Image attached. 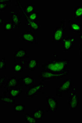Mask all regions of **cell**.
I'll return each instance as SVG.
<instances>
[{"instance_id":"1","label":"cell","mask_w":82,"mask_h":123,"mask_svg":"<svg viewBox=\"0 0 82 123\" xmlns=\"http://www.w3.org/2000/svg\"><path fill=\"white\" fill-rule=\"evenodd\" d=\"M69 64V60L68 59H53L42 65V68L51 73H60L67 70Z\"/></svg>"},{"instance_id":"2","label":"cell","mask_w":82,"mask_h":123,"mask_svg":"<svg viewBox=\"0 0 82 123\" xmlns=\"http://www.w3.org/2000/svg\"><path fill=\"white\" fill-rule=\"evenodd\" d=\"M69 74V70L67 69L62 72L58 73H51L50 72L42 70L40 71L39 77L42 81L44 82L45 80H50L53 79H61L68 76Z\"/></svg>"},{"instance_id":"3","label":"cell","mask_w":82,"mask_h":123,"mask_svg":"<svg viewBox=\"0 0 82 123\" xmlns=\"http://www.w3.org/2000/svg\"><path fill=\"white\" fill-rule=\"evenodd\" d=\"M65 20H62L60 25L53 31L52 42L54 43L62 42L64 38V33L66 28L65 27Z\"/></svg>"},{"instance_id":"4","label":"cell","mask_w":82,"mask_h":123,"mask_svg":"<svg viewBox=\"0 0 82 123\" xmlns=\"http://www.w3.org/2000/svg\"><path fill=\"white\" fill-rule=\"evenodd\" d=\"M17 6L24 15V18L27 23V26L28 27L31 31H39L40 28V24L37 22V21H32L28 18L27 16V14L24 12L23 4L20 0H17Z\"/></svg>"},{"instance_id":"5","label":"cell","mask_w":82,"mask_h":123,"mask_svg":"<svg viewBox=\"0 0 82 123\" xmlns=\"http://www.w3.org/2000/svg\"><path fill=\"white\" fill-rule=\"evenodd\" d=\"M73 85V80L71 78L66 79L62 82L56 91V95L62 98L63 96L71 90Z\"/></svg>"},{"instance_id":"6","label":"cell","mask_w":82,"mask_h":123,"mask_svg":"<svg viewBox=\"0 0 82 123\" xmlns=\"http://www.w3.org/2000/svg\"><path fill=\"white\" fill-rule=\"evenodd\" d=\"M46 86L42 83H40L37 85H33L27 89L26 97L27 98H32L39 93L43 89H45Z\"/></svg>"},{"instance_id":"7","label":"cell","mask_w":82,"mask_h":123,"mask_svg":"<svg viewBox=\"0 0 82 123\" xmlns=\"http://www.w3.org/2000/svg\"><path fill=\"white\" fill-rule=\"evenodd\" d=\"M69 108L72 110H75L79 108V97L74 88L73 91L70 93L69 99L68 102Z\"/></svg>"},{"instance_id":"8","label":"cell","mask_w":82,"mask_h":123,"mask_svg":"<svg viewBox=\"0 0 82 123\" xmlns=\"http://www.w3.org/2000/svg\"><path fill=\"white\" fill-rule=\"evenodd\" d=\"M76 38L75 36H68L64 37L62 42V49L66 52L69 51L73 49L74 44L76 42Z\"/></svg>"},{"instance_id":"9","label":"cell","mask_w":82,"mask_h":123,"mask_svg":"<svg viewBox=\"0 0 82 123\" xmlns=\"http://www.w3.org/2000/svg\"><path fill=\"white\" fill-rule=\"evenodd\" d=\"M10 15V20L14 25V30L19 28L20 25L22 22L24 17L19 14L17 12L14 10H12L9 12Z\"/></svg>"},{"instance_id":"10","label":"cell","mask_w":82,"mask_h":123,"mask_svg":"<svg viewBox=\"0 0 82 123\" xmlns=\"http://www.w3.org/2000/svg\"><path fill=\"white\" fill-rule=\"evenodd\" d=\"M21 38L23 42L25 43L38 44V42L36 41V37L34 34L31 31H25L21 34Z\"/></svg>"},{"instance_id":"11","label":"cell","mask_w":82,"mask_h":123,"mask_svg":"<svg viewBox=\"0 0 82 123\" xmlns=\"http://www.w3.org/2000/svg\"><path fill=\"white\" fill-rule=\"evenodd\" d=\"M18 86H20V83L17 76H14L11 77L6 81V85L4 86L6 91L3 92V94H6L10 90Z\"/></svg>"},{"instance_id":"12","label":"cell","mask_w":82,"mask_h":123,"mask_svg":"<svg viewBox=\"0 0 82 123\" xmlns=\"http://www.w3.org/2000/svg\"><path fill=\"white\" fill-rule=\"evenodd\" d=\"M46 99L49 111L52 113H55L58 109V102L57 99L52 96H50L47 97Z\"/></svg>"},{"instance_id":"13","label":"cell","mask_w":82,"mask_h":123,"mask_svg":"<svg viewBox=\"0 0 82 123\" xmlns=\"http://www.w3.org/2000/svg\"><path fill=\"white\" fill-rule=\"evenodd\" d=\"M20 83V87H30L33 85L34 83V78L32 76H24L18 79Z\"/></svg>"},{"instance_id":"14","label":"cell","mask_w":82,"mask_h":123,"mask_svg":"<svg viewBox=\"0 0 82 123\" xmlns=\"http://www.w3.org/2000/svg\"><path fill=\"white\" fill-rule=\"evenodd\" d=\"M27 50L24 49H17V50L13 53L14 59H26L27 58H29L27 56Z\"/></svg>"},{"instance_id":"15","label":"cell","mask_w":82,"mask_h":123,"mask_svg":"<svg viewBox=\"0 0 82 123\" xmlns=\"http://www.w3.org/2000/svg\"><path fill=\"white\" fill-rule=\"evenodd\" d=\"M26 64V59H21L19 62H14L13 64V69L15 73L22 72L24 67Z\"/></svg>"},{"instance_id":"16","label":"cell","mask_w":82,"mask_h":123,"mask_svg":"<svg viewBox=\"0 0 82 123\" xmlns=\"http://www.w3.org/2000/svg\"><path fill=\"white\" fill-rule=\"evenodd\" d=\"M69 24V29L74 33L81 34L82 33V25L78 23L74 22L71 20L68 21Z\"/></svg>"},{"instance_id":"17","label":"cell","mask_w":82,"mask_h":123,"mask_svg":"<svg viewBox=\"0 0 82 123\" xmlns=\"http://www.w3.org/2000/svg\"><path fill=\"white\" fill-rule=\"evenodd\" d=\"M38 60L37 59H28L26 64V69L31 71H35L38 67Z\"/></svg>"},{"instance_id":"18","label":"cell","mask_w":82,"mask_h":123,"mask_svg":"<svg viewBox=\"0 0 82 123\" xmlns=\"http://www.w3.org/2000/svg\"><path fill=\"white\" fill-rule=\"evenodd\" d=\"M30 114L34 117L36 120L41 122L42 120L44 117V110L41 108H39L35 111L32 112Z\"/></svg>"},{"instance_id":"19","label":"cell","mask_w":82,"mask_h":123,"mask_svg":"<svg viewBox=\"0 0 82 123\" xmlns=\"http://www.w3.org/2000/svg\"><path fill=\"white\" fill-rule=\"evenodd\" d=\"M23 90L24 89L22 87H21L20 88H17V87H14L9 91V95L13 98H16L21 95Z\"/></svg>"},{"instance_id":"20","label":"cell","mask_w":82,"mask_h":123,"mask_svg":"<svg viewBox=\"0 0 82 123\" xmlns=\"http://www.w3.org/2000/svg\"><path fill=\"white\" fill-rule=\"evenodd\" d=\"M0 102H3L7 105H14L16 104L15 98L10 96H1L0 97Z\"/></svg>"},{"instance_id":"21","label":"cell","mask_w":82,"mask_h":123,"mask_svg":"<svg viewBox=\"0 0 82 123\" xmlns=\"http://www.w3.org/2000/svg\"><path fill=\"white\" fill-rule=\"evenodd\" d=\"M73 17L74 19L79 20L82 17V5L78 6L73 10Z\"/></svg>"},{"instance_id":"22","label":"cell","mask_w":82,"mask_h":123,"mask_svg":"<svg viewBox=\"0 0 82 123\" xmlns=\"http://www.w3.org/2000/svg\"><path fill=\"white\" fill-rule=\"evenodd\" d=\"M36 7L33 3H27L26 6L24 7V11L27 14H29L30 13L35 12Z\"/></svg>"},{"instance_id":"23","label":"cell","mask_w":82,"mask_h":123,"mask_svg":"<svg viewBox=\"0 0 82 123\" xmlns=\"http://www.w3.org/2000/svg\"><path fill=\"white\" fill-rule=\"evenodd\" d=\"M26 108L25 105L23 104H15L13 107V111L15 112L23 113Z\"/></svg>"},{"instance_id":"24","label":"cell","mask_w":82,"mask_h":123,"mask_svg":"<svg viewBox=\"0 0 82 123\" xmlns=\"http://www.w3.org/2000/svg\"><path fill=\"white\" fill-rule=\"evenodd\" d=\"M11 0H0V11H3L7 9V7L11 6Z\"/></svg>"},{"instance_id":"25","label":"cell","mask_w":82,"mask_h":123,"mask_svg":"<svg viewBox=\"0 0 82 123\" xmlns=\"http://www.w3.org/2000/svg\"><path fill=\"white\" fill-rule=\"evenodd\" d=\"M24 117L27 123H36L37 122V121L36 120L31 114H24Z\"/></svg>"},{"instance_id":"26","label":"cell","mask_w":82,"mask_h":123,"mask_svg":"<svg viewBox=\"0 0 82 123\" xmlns=\"http://www.w3.org/2000/svg\"><path fill=\"white\" fill-rule=\"evenodd\" d=\"M3 30L6 31H11L14 30V25L12 22H8L5 23L3 25Z\"/></svg>"},{"instance_id":"27","label":"cell","mask_w":82,"mask_h":123,"mask_svg":"<svg viewBox=\"0 0 82 123\" xmlns=\"http://www.w3.org/2000/svg\"><path fill=\"white\" fill-rule=\"evenodd\" d=\"M27 16L30 19L36 21L40 17V15L39 13L36 12H34L29 14H27Z\"/></svg>"},{"instance_id":"28","label":"cell","mask_w":82,"mask_h":123,"mask_svg":"<svg viewBox=\"0 0 82 123\" xmlns=\"http://www.w3.org/2000/svg\"><path fill=\"white\" fill-rule=\"evenodd\" d=\"M0 70H3L7 69L6 62L5 61V58L3 57L0 60Z\"/></svg>"},{"instance_id":"29","label":"cell","mask_w":82,"mask_h":123,"mask_svg":"<svg viewBox=\"0 0 82 123\" xmlns=\"http://www.w3.org/2000/svg\"><path fill=\"white\" fill-rule=\"evenodd\" d=\"M6 78H7V76H1L0 77V89L3 88V85H4L6 83Z\"/></svg>"},{"instance_id":"30","label":"cell","mask_w":82,"mask_h":123,"mask_svg":"<svg viewBox=\"0 0 82 123\" xmlns=\"http://www.w3.org/2000/svg\"><path fill=\"white\" fill-rule=\"evenodd\" d=\"M80 60L82 61V43L81 44L80 46Z\"/></svg>"},{"instance_id":"31","label":"cell","mask_w":82,"mask_h":123,"mask_svg":"<svg viewBox=\"0 0 82 123\" xmlns=\"http://www.w3.org/2000/svg\"><path fill=\"white\" fill-rule=\"evenodd\" d=\"M0 25H2V24H3V17L1 16L0 17Z\"/></svg>"},{"instance_id":"32","label":"cell","mask_w":82,"mask_h":123,"mask_svg":"<svg viewBox=\"0 0 82 123\" xmlns=\"http://www.w3.org/2000/svg\"><path fill=\"white\" fill-rule=\"evenodd\" d=\"M79 37L80 40L82 42V33H81V34H79Z\"/></svg>"}]
</instances>
